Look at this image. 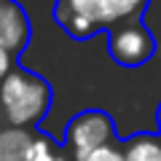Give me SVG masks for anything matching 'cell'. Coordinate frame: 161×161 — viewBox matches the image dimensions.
Instances as JSON below:
<instances>
[{
    "label": "cell",
    "instance_id": "obj_12",
    "mask_svg": "<svg viewBox=\"0 0 161 161\" xmlns=\"http://www.w3.org/2000/svg\"><path fill=\"white\" fill-rule=\"evenodd\" d=\"M158 126H161V105H158Z\"/></svg>",
    "mask_w": 161,
    "mask_h": 161
},
{
    "label": "cell",
    "instance_id": "obj_4",
    "mask_svg": "<svg viewBox=\"0 0 161 161\" xmlns=\"http://www.w3.org/2000/svg\"><path fill=\"white\" fill-rule=\"evenodd\" d=\"M148 0H59V6L78 16L89 19L94 27L115 24L121 19H132L145 8Z\"/></svg>",
    "mask_w": 161,
    "mask_h": 161
},
{
    "label": "cell",
    "instance_id": "obj_5",
    "mask_svg": "<svg viewBox=\"0 0 161 161\" xmlns=\"http://www.w3.org/2000/svg\"><path fill=\"white\" fill-rule=\"evenodd\" d=\"M30 40V22L14 0H0V48L8 54H19Z\"/></svg>",
    "mask_w": 161,
    "mask_h": 161
},
{
    "label": "cell",
    "instance_id": "obj_7",
    "mask_svg": "<svg viewBox=\"0 0 161 161\" xmlns=\"http://www.w3.org/2000/svg\"><path fill=\"white\" fill-rule=\"evenodd\" d=\"M126 161H161V140L153 134H137L126 142Z\"/></svg>",
    "mask_w": 161,
    "mask_h": 161
},
{
    "label": "cell",
    "instance_id": "obj_6",
    "mask_svg": "<svg viewBox=\"0 0 161 161\" xmlns=\"http://www.w3.org/2000/svg\"><path fill=\"white\" fill-rule=\"evenodd\" d=\"M35 137L22 126L0 132V161H30Z\"/></svg>",
    "mask_w": 161,
    "mask_h": 161
},
{
    "label": "cell",
    "instance_id": "obj_9",
    "mask_svg": "<svg viewBox=\"0 0 161 161\" xmlns=\"http://www.w3.org/2000/svg\"><path fill=\"white\" fill-rule=\"evenodd\" d=\"M30 161H57V156H54V150H51V142H48L43 134L35 137V142H32V158H30Z\"/></svg>",
    "mask_w": 161,
    "mask_h": 161
},
{
    "label": "cell",
    "instance_id": "obj_8",
    "mask_svg": "<svg viewBox=\"0 0 161 161\" xmlns=\"http://www.w3.org/2000/svg\"><path fill=\"white\" fill-rule=\"evenodd\" d=\"M57 19H59V24H62V27L67 30L73 38H92V35L97 32V27H94L89 19L78 16V14L67 11V8H62V6L57 8Z\"/></svg>",
    "mask_w": 161,
    "mask_h": 161
},
{
    "label": "cell",
    "instance_id": "obj_2",
    "mask_svg": "<svg viewBox=\"0 0 161 161\" xmlns=\"http://www.w3.org/2000/svg\"><path fill=\"white\" fill-rule=\"evenodd\" d=\"M64 137H67V148L73 150V156L83 161L89 153H94L97 148H105L115 137L113 118L105 110H83L67 124Z\"/></svg>",
    "mask_w": 161,
    "mask_h": 161
},
{
    "label": "cell",
    "instance_id": "obj_3",
    "mask_svg": "<svg viewBox=\"0 0 161 161\" xmlns=\"http://www.w3.org/2000/svg\"><path fill=\"white\" fill-rule=\"evenodd\" d=\"M153 38L142 24H121L110 32V57L124 67H137L153 57Z\"/></svg>",
    "mask_w": 161,
    "mask_h": 161
},
{
    "label": "cell",
    "instance_id": "obj_13",
    "mask_svg": "<svg viewBox=\"0 0 161 161\" xmlns=\"http://www.w3.org/2000/svg\"><path fill=\"white\" fill-rule=\"evenodd\" d=\"M57 161H64V158H59V156H57Z\"/></svg>",
    "mask_w": 161,
    "mask_h": 161
},
{
    "label": "cell",
    "instance_id": "obj_10",
    "mask_svg": "<svg viewBox=\"0 0 161 161\" xmlns=\"http://www.w3.org/2000/svg\"><path fill=\"white\" fill-rule=\"evenodd\" d=\"M83 161H126L121 150H115L113 145H105V148H97L94 153H89Z\"/></svg>",
    "mask_w": 161,
    "mask_h": 161
},
{
    "label": "cell",
    "instance_id": "obj_11",
    "mask_svg": "<svg viewBox=\"0 0 161 161\" xmlns=\"http://www.w3.org/2000/svg\"><path fill=\"white\" fill-rule=\"evenodd\" d=\"M8 73H11V54L6 48H0V83L8 78Z\"/></svg>",
    "mask_w": 161,
    "mask_h": 161
},
{
    "label": "cell",
    "instance_id": "obj_1",
    "mask_svg": "<svg viewBox=\"0 0 161 161\" xmlns=\"http://www.w3.org/2000/svg\"><path fill=\"white\" fill-rule=\"evenodd\" d=\"M0 105L14 126H27L48 113L51 89L43 78L27 70H11L8 78L0 83Z\"/></svg>",
    "mask_w": 161,
    "mask_h": 161
}]
</instances>
